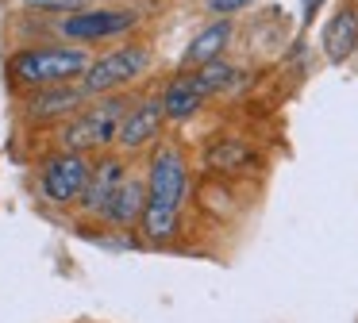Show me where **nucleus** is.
Returning <instances> with one entry per match:
<instances>
[{"instance_id":"f257e3e1","label":"nucleus","mask_w":358,"mask_h":323,"mask_svg":"<svg viewBox=\"0 0 358 323\" xmlns=\"http://www.w3.org/2000/svg\"><path fill=\"white\" fill-rule=\"evenodd\" d=\"M143 181H147V204H143V215L135 223V231L143 235V243L162 246L181 227V208H185V196H189L185 154L178 146H158L150 154V166H147Z\"/></svg>"},{"instance_id":"f03ea898","label":"nucleus","mask_w":358,"mask_h":323,"mask_svg":"<svg viewBox=\"0 0 358 323\" xmlns=\"http://www.w3.org/2000/svg\"><path fill=\"white\" fill-rule=\"evenodd\" d=\"M89 50L70 43H43V46H24L8 58V81L24 92L35 89H55V85H73L89 69Z\"/></svg>"},{"instance_id":"7ed1b4c3","label":"nucleus","mask_w":358,"mask_h":323,"mask_svg":"<svg viewBox=\"0 0 358 323\" xmlns=\"http://www.w3.org/2000/svg\"><path fill=\"white\" fill-rule=\"evenodd\" d=\"M127 104H131V100L120 96V92L89 100L78 115H70V120L62 123L58 146H62V150H73V154H89V158L108 154L112 146H116V135H120V123H124V115H127Z\"/></svg>"},{"instance_id":"20e7f679","label":"nucleus","mask_w":358,"mask_h":323,"mask_svg":"<svg viewBox=\"0 0 358 323\" xmlns=\"http://www.w3.org/2000/svg\"><path fill=\"white\" fill-rule=\"evenodd\" d=\"M150 66H155V50H150L147 43H124V46H112L108 54L89 62V69L81 73L78 85L89 100L112 96V92H120L124 85L139 81Z\"/></svg>"},{"instance_id":"39448f33","label":"nucleus","mask_w":358,"mask_h":323,"mask_svg":"<svg viewBox=\"0 0 358 323\" xmlns=\"http://www.w3.org/2000/svg\"><path fill=\"white\" fill-rule=\"evenodd\" d=\"M143 23V12L135 8H81L58 20V35L73 46H89V43H104V38H120L131 35Z\"/></svg>"},{"instance_id":"423d86ee","label":"nucleus","mask_w":358,"mask_h":323,"mask_svg":"<svg viewBox=\"0 0 358 323\" xmlns=\"http://www.w3.org/2000/svg\"><path fill=\"white\" fill-rule=\"evenodd\" d=\"M89 169H93L89 154H73V150L50 154L39 166V196L50 208H73L81 200V192H85Z\"/></svg>"},{"instance_id":"0eeeda50","label":"nucleus","mask_w":358,"mask_h":323,"mask_svg":"<svg viewBox=\"0 0 358 323\" xmlns=\"http://www.w3.org/2000/svg\"><path fill=\"white\" fill-rule=\"evenodd\" d=\"M131 177L127 162L120 154H96L93 158V169H89V181H85V192H81L78 208L93 220H101V212L108 208V200L124 189V181Z\"/></svg>"},{"instance_id":"6e6552de","label":"nucleus","mask_w":358,"mask_h":323,"mask_svg":"<svg viewBox=\"0 0 358 323\" xmlns=\"http://www.w3.org/2000/svg\"><path fill=\"white\" fill-rule=\"evenodd\" d=\"M162 123H166V115H162V100H158V96H143V100H135V104H127V115H124V123H120L116 146H120L124 154H139V150H147V146L155 143L158 135H162Z\"/></svg>"},{"instance_id":"1a4fd4ad","label":"nucleus","mask_w":358,"mask_h":323,"mask_svg":"<svg viewBox=\"0 0 358 323\" xmlns=\"http://www.w3.org/2000/svg\"><path fill=\"white\" fill-rule=\"evenodd\" d=\"M89 104V96L81 92V85H55V89H35L27 92L24 112L31 123H66L70 115H78Z\"/></svg>"},{"instance_id":"9d476101","label":"nucleus","mask_w":358,"mask_h":323,"mask_svg":"<svg viewBox=\"0 0 358 323\" xmlns=\"http://www.w3.org/2000/svg\"><path fill=\"white\" fill-rule=\"evenodd\" d=\"M143 204H147V181H143V177H127L124 189H120L116 196L108 200V208L101 212V223L112 231H127V227L139 223Z\"/></svg>"},{"instance_id":"9b49d317","label":"nucleus","mask_w":358,"mask_h":323,"mask_svg":"<svg viewBox=\"0 0 358 323\" xmlns=\"http://www.w3.org/2000/svg\"><path fill=\"white\" fill-rule=\"evenodd\" d=\"M158 100H162V115H166V120H170V123H185V120H193V115L201 112V104L208 96L196 89L193 73H189V69H181V73L166 85V92Z\"/></svg>"},{"instance_id":"f8f14e48","label":"nucleus","mask_w":358,"mask_h":323,"mask_svg":"<svg viewBox=\"0 0 358 323\" xmlns=\"http://www.w3.org/2000/svg\"><path fill=\"white\" fill-rule=\"evenodd\" d=\"M355 50H358V12L343 4L324 27V54H327V62L339 66V62H347Z\"/></svg>"},{"instance_id":"ddd939ff","label":"nucleus","mask_w":358,"mask_h":323,"mask_svg":"<svg viewBox=\"0 0 358 323\" xmlns=\"http://www.w3.org/2000/svg\"><path fill=\"white\" fill-rule=\"evenodd\" d=\"M227 38H231V20L208 23V27L189 43V50L181 54V69H201V66H208V62H216L220 54H224Z\"/></svg>"},{"instance_id":"4468645a","label":"nucleus","mask_w":358,"mask_h":323,"mask_svg":"<svg viewBox=\"0 0 358 323\" xmlns=\"http://www.w3.org/2000/svg\"><path fill=\"white\" fill-rule=\"evenodd\" d=\"M189 73H193L196 89H201L204 96H216V92L231 89V85L239 81V69H235V66H227L224 58L208 62V66H201V69H189Z\"/></svg>"},{"instance_id":"2eb2a0df","label":"nucleus","mask_w":358,"mask_h":323,"mask_svg":"<svg viewBox=\"0 0 358 323\" xmlns=\"http://www.w3.org/2000/svg\"><path fill=\"white\" fill-rule=\"evenodd\" d=\"M250 162V150L235 138H224V143L208 146V166L212 169H243Z\"/></svg>"},{"instance_id":"dca6fc26","label":"nucleus","mask_w":358,"mask_h":323,"mask_svg":"<svg viewBox=\"0 0 358 323\" xmlns=\"http://www.w3.org/2000/svg\"><path fill=\"white\" fill-rule=\"evenodd\" d=\"M31 12H47V15H70V12H81L89 8V0H24Z\"/></svg>"},{"instance_id":"f3484780","label":"nucleus","mask_w":358,"mask_h":323,"mask_svg":"<svg viewBox=\"0 0 358 323\" xmlns=\"http://www.w3.org/2000/svg\"><path fill=\"white\" fill-rule=\"evenodd\" d=\"M250 0H208V12H216V15H231V12H243Z\"/></svg>"},{"instance_id":"a211bd4d","label":"nucleus","mask_w":358,"mask_h":323,"mask_svg":"<svg viewBox=\"0 0 358 323\" xmlns=\"http://www.w3.org/2000/svg\"><path fill=\"white\" fill-rule=\"evenodd\" d=\"M320 4H324V0H301V8H304V23H308L312 15L320 12Z\"/></svg>"}]
</instances>
